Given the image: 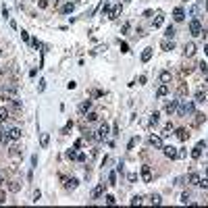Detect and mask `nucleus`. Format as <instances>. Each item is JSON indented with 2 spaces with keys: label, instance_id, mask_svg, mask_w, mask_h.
<instances>
[{
  "label": "nucleus",
  "instance_id": "5",
  "mask_svg": "<svg viewBox=\"0 0 208 208\" xmlns=\"http://www.w3.org/2000/svg\"><path fill=\"white\" fill-rule=\"evenodd\" d=\"M142 179H144L146 183H150V181H152V169H150L148 165L142 166Z\"/></svg>",
  "mask_w": 208,
  "mask_h": 208
},
{
  "label": "nucleus",
  "instance_id": "46",
  "mask_svg": "<svg viewBox=\"0 0 208 208\" xmlns=\"http://www.w3.org/2000/svg\"><path fill=\"white\" fill-rule=\"evenodd\" d=\"M77 160H79V162H85V154L79 152V154H77Z\"/></svg>",
  "mask_w": 208,
  "mask_h": 208
},
{
  "label": "nucleus",
  "instance_id": "14",
  "mask_svg": "<svg viewBox=\"0 0 208 208\" xmlns=\"http://www.w3.org/2000/svg\"><path fill=\"white\" fill-rule=\"evenodd\" d=\"M90 108H92V100H85V102L79 104V112H81V115H85V112L90 111Z\"/></svg>",
  "mask_w": 208,
  "mask_h": 208
},
{
  "label": "nucleus",
  "instance_id": "16",
  "mask_svg": "<svg viewBox=\"0 0 208 208\" xmlns=\"http://www.w3.org/2000/svg\"><path fill=\"white\" fill-rule=\"evenodd\" d=\"M204 100H206V90L200 88V90L196 92V102H204Z\"/></svg>",
  "mask_w": 208,
  "mask_h": 208
},
{
  "label": "nucleus",
  "instance_id": "10",
  "mask_svg": "<svg viewBox=\"0 0 208 208\" xmlns=\"http://www.w3.org/2000/svg\"><path fill=\"white\" fill-rule=\"evenodd\" d=\"M102 194H104V183H98V185L94 187V189H92V198L96 200V198H100Z\"/></svg>",
  "mask_w": 208,
  "mask_h": 208
},
{
  "label": "nucleus",
  "instance_id": "8",
  "mask_svg": "<svg viewBox=\"0 0 208 208\" xmlns=\"http://www.w3.org/2000/svg\"><path fill=\"white\" fill-rule=\"evenodd\" d=\"M183 54H185V56H194L196 54V44H194V42H187V44H185Z\"/></svg>",
  "mask_w": 208,
  "mask_h": 208
},
{
  "label": "nucleus",
  "instance_id": "9",
  "mask_svg": "<svg viewBox=\"0 0 208 208\" xmlns=\"http://www.w3.org/2000/svg\"><path fill=\"white\" fill-rule=\"evenodd\" d=\"M169 92H171L169 83H162V85H158V90H156V96H158V98H165Z\"/></svg>",
  "mask_w": 208,
  "mask_h": 208
},
{
  "label": "nucleus",
  "instance_id": "38",
  "mask_svg": "<svg viewBox=\"0 0 208 208\" xmlns=\"http://www.w3.org/2000/svg\"><path fill=\"white\" fill-rule=\"evenodd\" d=\"M150 202H152V204H160L162 200H160V196H158V194H152V196H150Z\"/></svg>",
  "mask_w": 208,
  "mask_h": 208
},
{
  "label": "nucleus",
  "instance_id": "31",
  "mask_svg": "<svg viewBox=\"0 0 208 208\" xmlns=\"http://www.w3.org/2000/svg\"><path fill=\"white\" fill-rule=\"evenodd\" d=\"M73 8H75V4H73V2H67V4L62 7V13H73Z\"/></svg>",
  "mask_w": 208,
  "mask_h": 208
},
{
  "label": "nucleus",
  "instance_id": "32",
  "mask_svg": "<svg viewBox=\"0 0 208 208\" xmlns=\"http://www.w3.org/2000/svg\"><path fill=\"white\" fill-rule=\"evenodd\" d=\"M104 202H106V204H108V206H112V204H117V198H115V196H106V198H104Z\"/></svg>",
  "mask_w": 208,
  "mask_h": 208
},
{
  "label": "nucleus",
  "instance_id": "60",
  "mask_svg": "<svg viewBox=\"0 0 208 208\" xmlns=\"http://www.w3.org/2000/svg\"><path fill=\"white\" fill-rule=\"evenodd\" d=\"M0 56H2V52H0Z\"/></svg>",
  "mask_w": 208,
  "mask_h": 208
},
{
  "label": "nucleus",
  "instance_id": "34",
  "mask_svg": "<svg viewBox=\"0 0 208 208\" xmlns=\"http://www.w3.org/2000/svg\"><path fill=\"white\" fill-rule=\"evenodd\" d=\"M158 117H160L158 112H152V115H150V125H152V127H154L156 123H158Z\"/></svg>",
  "mask_w": 208,
  "mask_h": 208
},
{
  "label": "nucleus",
  "instance_id": "1",
  "mask_svg": "<svg viewBox=\"0 0 208 208\" xmlns=\"http://www.w3.org/2000/svg\"><path fill=\"white\" fill-rule=\"evenodd\" d=\"M202 31H204V29H202V23L198 19H192V21H189V34L194 35V38L202 35Z\"/></svg>",
  "mask_w": 208,
  "mask_h": 208
},
{
  "label": "nucleus",
  "instance_id": "37",
  "mask_svg": "<svg viewBox=\"0 0 208 208\" xmlns=\"http://www.w3.org/2000/svg\"><path fill=\"white\" fill-rule=\"evenodd\" d=\"M198 13H200V7H198V4H196V7H192V8H189V15H192V17H194V19H196V17H198Z\"/></svg>",
  "mask_w": 208,
  "mask_h": 208
},
{
  "label": "nucleus",
  "instance_id": "59",
  "mask_svg": "<svg viewBox=\"0 0 208 208\" xmlns=\"http://www.w3.org/2000/svg\"><path fill=\"white\" fill-rule=\"evenodd\" d=\"M104 2H108V0H104Z\"/></svg>",
  "mask_w": 208,
  "mask_h": 208
},
{
  "label": "nucleus",
  "instance_id": "30",
  "mask_svg": "<svg viewBox=\"0 0 208 208\" xmlns=\"http://www.w3.org/2000/svg\"><path fill=\"white\" fill-rule=\"evenodd\" d=\"M108 185H117V171H112L108 175Z\"/></svg>",
  "mask_w": 208,
  "mask_h": 208
},
{
  "label": "nucleus",
  "instance_id": "28",
  "mask_svg": "<svg viewBox=\"0 0 208 208\" xmlns=\"http://www.w3.org/2000/svg\"><path fill=\"white\" fill-rule=\"evenodd\" d=\"M100 15H102V17H108V15H111V8H108V4H106V2L100 7Z\"/></svg>",
  "mask_w": 208,
  "mask_h": 208
},
{
  "label": "nucleus",
  "instance_id": "17",
  "mask_svg": "<svg viewBox=\"0 0 208 208\" xmlns=\"http://www.w3.org/2000/svg\"><path fill=\"white\" fill-rule=\"evenodd\" d=\"M177 104H179V100H171V102L166 104V108H165V111L169 112V115H171V112H175V111H177Z\"/></svg>",
  "mask_w": 208,
  "mask_h": 208
},
{
  "label": "nucleus",
  "instance_id": "21",
  "mask_svg": "<svg viewBox=\"0 0 208 208\" xmlns=\"http://www.w3.org/2000/svg\"><path fill=\"white\" fill-rule=\"evenodd\" d=\"M175 34H177V31H175V27H173V25H169V27H166V31H165L166 40H173V38H175Z\"/></svg>",
  "mask_w": 208,
  "mask_h": 208
},
{
  "label": "nucleus",
  "instance_id": "45",
  "mask_svg": "<svg viewBox=\"0 0 208 208\" xmlns=\"http://www.w3.org/2000/svg\"><path fill=\"white\" fill-rule=\"evenodd\" d=\"M21 38H23V42H29V34L27 31H21Z\"/></svg>",
  "mask_w": 208,
  "mask_h": 208
},
{
  "label": "nucleus",
  "instance_id": "11",
  "mask_svg": "<svg viewBox=\"0 0 208 208\" xmlns=\"http://www.w3.org/2000/svg\"><path fill=\"white\" fill-rule=\"evenodd\" d=\"M202 148H204V142H200L198 146L192 148V158H200V156H202Z\"/></svg>",
  "mask_w": 208,
  "mask_h": 208
},
{
  "label": "nucleus",
  "instance_id": "54",
  "mask_svg": "<svg viewBox=\"0 0 208 208\" xmlns=\"http://www.w3.org/2000/svg\"><path fill=\"white\" fill-rule=\"evenodd\" d=\"M204 50H206V54H208V44H206V48H204Z\"/></svg>",
  "mask_w": 208,
  "mask_h": 208
},
{
  "label": "nucleus",
  "instance_id": "56",
  "mask_svg": "<svg viewBox=\"0 0 208 208\" xmlns=\"http://www.w3.org/2000/svg\"><path fill=\"white\" fill-rule=\"evenodd\" d=\"M206 177H208V166H206Z\"/></svg>",
  "mask_w": 208,
  "mask_h": 208
},
{
  "label": "nucleus",
  "instance_id": "52",
  "mask_svg": "<svg viewBox=\"0 0 208 208\" xmlns=\"http://www.w3.org/2000/svg\"><path fill=\"white\" fill-rule=\"evenodd\" d=\"M2 202H4V194H2V192H0V204H2Z\"/></svg>",
  "mask_w": 208,
  "mask_h": 208
},
{
  "label": "nucleus",
  "instance_id": "39",
  "mask_svg": "<svg viewBox=\"0 0 208 208\" xmlns=\"http://www.w3.org/2000/svg\"><path fill=\"white\" fill-rule=\"evenodd\" d=\"M177 94H179V96H185V94H187V85H185V83L179 85V92H177Z\"/></svg>",
  "mask_w": 208,
  "mask_h": 208
},
{
  "label": "nucleus",
  "instance_id": "43",
  "mask_svg": "<svg viewBox=\"0 0 208 208\" xmlns=\"http://www.w3.org/2000/svg\"><path fill=\"white\" fill-rule=\"evenodd\" d=\"M121 52H123V54H127V52H129V46H127L125 42H123V44H121Z\"/></svg>",
  "mask_w": 208,
  "mask_h": 208
},
{
  "label": "nucleus",
  "instance_id": "57",
  "mask_svg": "<svg viewBox=\"0 0 208 208\" xmlns=\"http://www.w3.org/2000/svg\"><path fill=\"white\" fill-rule=\"evenodd\" d=\"M123 2H131V0H123Z\"/></svg>",
  "mask_w": 208,
  "mask_h": 208
},
{
  "label": "nucleus",
  "instance_id": "47",
  "mask_svg": "<svg viewBox=\"0 0 208 208\" xmlns=\"http://www.w3.org/2000/svg\"><path fill=\"white\" fill-rule=\"evenodd\" d=\"M40 189H35V192H34V202H38V200H40Z\"/></svg>",
  "mask_w": 208,
  "mask_h": 208
},
{
  "label": "nucleus",
  "instance_id": "55",
  "mask_svg": "<svg viewBox=\"0 0 208 208\" xmlns=\"http://www.w3.org/2000/svg\"><path fill=\"white\" fill-rule=\"evenodd\" d=\"M204 2H206V8H208V0H204Z\"/></svg>",
  "mask_w": 208,
  "mask_h": 208
},
{
  "label": "nucleus",
  "instance_id": "13",
  "mask_svg": "<svg viewBox=\"0 0 208 208\" xmlns=\"http://www.w3.org/2000/svg\"><path fill=\"white\" fill-rule=\"evenodd\" d=\"M121 11H123V4H117V7H115V8L111 11V15H108V19H111V21H115V19L119 17V15H121Z\"/></svg>",
  "mask_w": 208,
  "mask_h": 208
},
{
  "label": "nucleus",
  "instance_id": "51",
  "mask_svg": "<svg viewBox=\"0 0 208 208\" xmlns=\"http://www.w3.org/2000/svg\"><path fill=\"white\" fill-rule=\"evenodd\" d=\"M44 88H46V81L42 79V81H40V88H38V90H40V92H44Z\"/></svg>",
  "mask_w": 208,
  "mask_h": 208
},
{
  "label": "nucleus",
  "instance_id": "25",
  "mask_svg": "<svg viewBox=\"0 0 208 208\" xmlns=\"http://www.w3.org/2000/svg\"><path fill=\"white\" fill-rule=\"evenodd\" d=\"M181 204H192V196H189V192H183V194H181Z\"/></svg>",
  "mask_w": 208,
  "mask_h": 208
},
{
  "label": "nucleus",
  "instance_id": "12",
  "mask_svg": "<svg viewBox=\"0 0 208 208\" xmlns=\"http://www.w3.org/2000/svg\"><path fill=\"white\" fill-rule=\"evenodd\" d=\"M173 19H175V21H183V19H185V11H183L181 7H177V8L173 11Z\"/></svg>",
  "mask_w": 208,
  "mask_h": 208
},
{
  "label": "nucleus",
  "instance_id": "27",
  "mask_svg": "<svg viewBox=\"0 0 208 208\" xmlns=\"http://www.w3.org/2000/svg\"><path fill=\"white\" fill-rule=\"evenodd\" d=\"M7 119H8V111L7 108H0V125H4Z\"/></svg>",
  "mask_w": 208,
  "mask_h": 208
},
{
  "label": "nucleus",
  "instance_id": "53",
  "mask_svg": "<svg viewBox=\"0 0 208 208\" xmlns=\"http://www.w3.org/2000/svg\"><path fill=\"white\" fill-rule=\"evenodd\" d=\"M2 181H4V173H2V171H0V183H2Z\"/></svg>",
  "mask_w": 208,
  "mask_h": 208
},
{
  "label": "nucleus",
  "instance_id": "44",
  "mask_svg": "<svg viewBox=\"0 0 208 208\" xmlns=\"http://www.w3.org/2000/svg\"><path fill=\"white\" fill-rule=\"evenodd\" d=\"M71 127H73V123H71V121H69V123L65 125V129H62V133H69V131H71Z\"/></svg>",
  "mask_w": 208,
  "mask_h": 208
},
{
  "label": "nucleus",
  "instance_id": "26",
  "mask_svg": "<svg viewBox=\"0 0 208 208\" xmlns=\"http://www.w3.org/2000/svg\"><path fill=\"white\" fill-rule=\"evenodd\" d=\"M0 142H2L4 146L11 142V135H8V131H0Z\"/></svg>",
  "mask_w": 208,
  "mask_h": 208
},
{
  "label": "nucleus",
  "instance_id": "19",
  "mask_svg": "<svg viewBox=\"0 0 208 208\" xmlns=\"http://www.w3.org/2000/svg\"><path fill=\"white\" fill-rule=\"evenodd\" d=\"M175 135H177V138H179L181 142H185V139L189 138V133H187L185 129H177V131H175Z\"/></svg>",
  "mask_w": 208,
  "mask_h": 208
},
{
  "label": "nucleus",
  "instance_id": "40",
  "mask_svg": "<svg viewBox=\"0 0 208 208\" xmlns=\"http://www.w3.org/2000/svg\"><path fill=\"white\" fill-rule=\"evenodd\" d=\"M88 121H90V123L98 121V115H96V112H88Z\"/></svg>",
  "mask_w": 208,
  "mask_h": 208
},
{
  "label": "nucleus",
  "instance_id": "2",
  "mask_svg": "<svg viewBox=\"0 0 208 208\" xmlns=\"http://www.w3.org/2000/svg\"><path fill=\"white\" fill-rule=\"evenodd\" d=\"M108 133H111V127H108V123H102V125H100V129H98L96 139H98V142H104V139L108 138Z\"/></svg>",
  "mask_w": 208,
  "mask_h": 208
},
{
  "label": "nucleus",
  "instance_id": "23",
  "mask_svg": "<svg viewBox=\"0 0 208 208\" xmlns=\"http://www.w3.org/2000/svg\"><path fill=\"white\" fill-rule=\"evenodd\" d=\"M77 185H79V181H77L75 177H71V179H67V189H75Z\"/></svg>",
  "mask_w": 208,
  "mask_h": 208
},
{
  "label": "nucleus",
  "instance_id": "29",
  "mask_svg": "<svg viewBox=\"0 0 208 208\" xmlns=\"http://www.w3.org/2000/svg\"><path fill=\"white\" fill-rule=\"evenodd\" d=\"M175 48V44H173V40L169 42V40H165L162 42V50H166V52H169V50H173Z\"/></svg>",
  "mask_w": 208,
  "mask_h": 208
},
{
  "label": "nucleus",
  "instance_id": "15",
  "mask_svg": "<svg viewBox=\"0 0 208 208\" xmlns=\"http://www.w3.org/2000/svg\"><path fill=\"white\" fill-rule=\"evenodd\" d=\"M8 135H11V139H21V129L13 127V129H8Z\"/></svg>",
  "mask_w": 208,
  "mask_h": 208
},
{
  "label": "nucleus",
  "instance_id": "49",
  "mask_svg": "<svg viewBox=\"0 0 208 208\" xmlns=\"http://www.w3.org/2000/svg\"><path fill=\"white\" fill-rule=\"evenodd\" d=\"M138 83H139V85H142V83H146V75H139L138 77Z\"/></svg>",
  "mask_w": 208,
  "mask_h": 208
},
{
  "label": "nucleus",
  "instance_id": "4",
  "mask_svg": "<svg viewBox=\"0 0 208 208\" xmlns=\"http://www.w3.org/2000/svg\"><path fill=\"white\" fill-rule=\"evenodd\" d=\"M162 152H165L166 158H177V148H173V146H162Z\"/></svg>",
  "mask_w": 208,
  "mask_h": 208
},
{
  "label": "nucleus",
  "instance_id": "42",
  "mask_svg": "<svg viewBox=\"0 0 208 208\" xmlns=\"http://www.w3.org/2000/svg\"><path fill=\"white\" fill-rule=\"evenodd\" d=\"M200 71L204 73V75H208V65L206 62H200Z\"/></svg>",
  "mask_w": 208,
  "mask_h": 208
},
{
  "label": "nucleus",
  "instance_id": "18",
  "mask_svg": "<svg viewBox=\"0 0 208 208\" xmlns=\"http://www.w3.org/2000/svg\"><path fill=\"white\" fill-rule=\"evenodd\" d=\"M48 144H50V135H48V133H42V135H40V146H42V148H46Z\"/></svg>",
  "mask_w": 208,
  "mask_h": 208
},
{
  "label": "nucleus",
  "instance_id": "24",
  "mask_svg": "<svg viewBox=\"0 0 208 208\" xmlns=\"http://www.w3.org/2000/svg\"><path fill=\"white\" fill-rule=\"evenodd\" d=\"M187 179H189V183H192V185H198V183H200V175H198V173H192Z\"/></svg>",
  "mask_w": 208,
  "mask_h": 208
},
{
  "label": "nucleus",
  "instance_id": "50",
  "mask_svg": "<svg viewBox=\"0 0 208 208\" xmlns=\"http://www.w3.org/2000/svg\"><path fill=\"white\" fill-rule=\"evenodd\" d=\"M75 85H77L75 81H69V83H67V88H69V90H75Z\"/></svg>",
  "mask_w": 208,
  "mask_h": 208
},
{
  "label": "nucleus",
  "instance_id": "7",
  "mask_svg": "<svg viewBox=\"0 0 208 208\" xmlns=\"http://www.w3.org/2000/svg\"><path fill=\"white\" fill-rule=\"evenodd\" d=\"M162 23H165V13H160V11H158V13H156V17H154V21H152V27L158 29Z\"/></svg>",
  "mask_w": 208,
  "mask_h": 208
},
{
  "label": "nucleus",
  "instance_id": "6",
  "mask_svg": "<svg viewBox=\"0 0 208 208\" xmlns=\"http://www.w3.org/2000/svg\"><path fill=\"white\" fill-rule=\"evenodd\" d=\"M148 142H150V146H154V148H162V146H165L162 144V138H160V135H154V133L148 138Z\"/></svg>",
  "mask_w": 208,
  "mask_h": 208
},
{
  "label": "nucleus",
  "instance_id": "41",
  "mask_svg": "<svg viewBox=\"0 0 208 208\" xmlns=\"http://www.w3.org/2000/svg\"><path fill=\"white\" fill-rule=\"evenodd\" d=\"M131 204L133 206H139V204H142V196H135V198L131 200Z\"/></svg>",
  "mask_w": 208,
  "mask_h": 208
},
{
  "label": "nucleus",
  "instance_id": "48",
  "mask_svg": "<svg viewBox=\"0 0 208 208\" xmlns=\"http://www.w3.org/2000/svg\"><path fill=\"white\" fill-rule=\"evenodd\" d=\"M169 131H173V125H171V123L165 127V135H169Z\"/></svg>",
  "mask_w": 208,
  "mask_h": 208
},
{
  "label": "nucleus",
  "instance_id": "3",
  "mask_svg": "<svg viewBox=\"0 0 208 208\" xmlns=\"http://www.w3.org/2000/svg\"><path fill=\"white\" fill-rule=\"evenodd\" d=\"M179 115H181V117H185V115H194V102H192V100L183 102V104H181V108H179Z\"/></svg>",
  "mask_w": 208,
  "mask_h": 208
},
{
  "label": "nucleus",
  "instance_id": "61",
  "mask_svg": "<svg viewBox=\"0 0 208 208\" xmlns=\"http://www.w3.org/2000/svg\"><path fill=\"white\" fill-rule=\"evenodd\" d=\"M54 2H56V0H54Z\"/></svg>",
  "mask_w": 208,
  "mask_h": 208
},
{
  "label": "nucleus",
  "instance_id": "33",
  "mask_svg": "<svg viewBox=\"0 0 208 208\" xmlns=\"http://www.w3.org/2000/svg\"><path fill=\"white\" fill-rule=\"evenodd\" d=\"M67 158H69V160H77V148H73V150L67 152Z\"/></svg>",
  "mask_w": 208,
  "mask_h": 208
},
{
  "label": "nucleus",
  "instance_id": "20",
  "mask_svg": "<svg viewBox=\"0 0 208 208\" xmlns=\"http://www.w3.org/2000/svg\"><path fill=\"white\" fill-rule=\"evenodd\" d=\"M171 77H173V75H171V71H162V73H160V81L169 83V81H171Z\"/></svg>",
  "mask_w": 208,
  "mask_h": 208
},
{
  "label": "nucleus",
  "instance_id": "22",
  "mask_svg": "<svg viewBox=\"0 0 208 208\" xmlns=\"http://www.w3.org/2000/svg\"><path fill=\"white\" fill-rule=\"evenodd\" d=\"M150 58H152V48H146L144 52H142V61H144V62H148Z\"/></svg>",
  "mask_w": 208,
  "mask_h": 208
},
{
  "label": "nucleus",
  "instance_id": "36",
  "mask_svg": "<svg viewBox=\"0 0 208 208\" xmlns=\"http://www.w3.org/2000/svg\"><path fill=\"white\" fill-rule=\"evenodd\" d=\"M198 185H200L202 189H206V192H208V177H204V179L200 177V183H198Z\"/></svg>",
  "mask_w": 208,
  "mask_h": 208
},
{
  "label": "nucleus",
  "instance_id": "58",
  "mask_svg": "<svg viewBox=\"0 0 208 208\" xmlns=\"http://www.w3.org/2000/svg\"><path fill=\"white\" fill-rule=\"evenodd\" d=\"M77 2H83V0H77Z\"/></svg>",
  "mask_w": 208,
  "mask_h": 208
},
{
  "label": "nucleus",
  "instance_id": "35",
  "mask_svg": "<svg viewBox=\"0 0 208 208\" xmlns=\"http://www.w3.org/2000/svg\"><path fill=\"white\" fill-rule=\"evenodd\" d=\"M139 142V138L138 135H135V138H131V142H129V144H127V150H133V148H135V144H138Z\"/></svg>",
  "mask_w": 208,
  "mask_h": 208
}]
</instances>
